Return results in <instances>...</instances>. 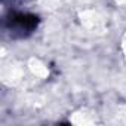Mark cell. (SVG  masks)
<instances>
[{
	"label": "cell",
	"instance_id": "obj_1",
	"mask_svg": "<svg viewBox=\"0 0 126 126\" xmlns=\"http://www.w3.org/2000/svg\"><path fill=\"white\" fill-rule=\"evenodd\" d=\"M40 19L37 15L30 12H9L5 19V27L14 39H25L33 34L39 25Z\"/></svg>",
	"mask_w": 126,
	"mask_h": 126
}]
</instances>
